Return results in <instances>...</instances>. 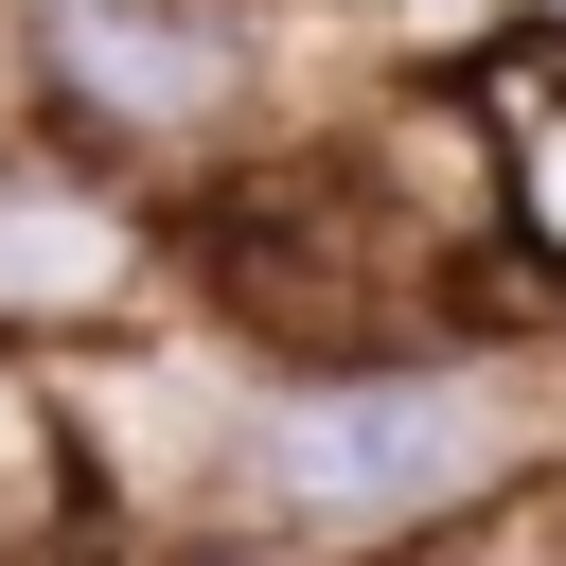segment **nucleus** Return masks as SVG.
<instances>
[{
	"instance_id": "nucleus-2",
	"label": "nucleus",
	"mask_w": 566,
	"mask_h": 566,
	"mask_svg": "<svg viewBox=\"0 0 566 566\" xmlns=\"http://www.w3.org/2000/svg\"><path fill=\"white\" fill-rule=\"evenodd\" d=\"M354 71L371 53H318V0H0V88L177 212L283 159Z\"/></svg>"
},
{
	"instance_id": "nucleus-6",
	"label": "nucleus",
	"mask_w": 566,
	"mask_h": 566,
	"mask_svg": "<svg viewBox=\"0 0 566 566\" xmlns=\"http://www.w3.org/2000/svg\"><path fill=\"white\" fill-rule=\"evenodd\" d=\"M548 0H371V53H407V71H478L495 35H531Z\"/></svg>"
},
{
	"instance_id": "nucleus-8",
	"label": "nucleus",
	"mask_w": 566,
	"mask_h": 566,
	"mask_svg": "<svg viewBox=\"0 0 566 566\" xmlns=\"http://www.w3.org/2000/svg\"><path fill=\"white\" fill-rule=\"evenodd\" d=\"M548 336H566V318H548Z\"/></svg>"
},
{
	"instance_id": "nucleus-5",
	"label": "nucleus",
	"mask_w": 566,
	"mask_h": 566,
	"mask_svg": "<svg viewBox=\"0 0 566 566\" xmlns=\"http://www.w3.org/2000/svg\"><path fill=\"white\" fill-rule=\"evenodd\" d=\"M478 106H495V212H513V283L531 318H566V35H495L478 53Z\"/></svg>"
},
{
	"instance_id": "nucleus-4",
	"label": "nucleus",
	"mask_w": 566,
	"mask_h": 566,
	"mask_svg": "<svg viewBox=\"0 0 566 566\" xmlns=\"http://www.w3.org/2000/svg\"><path fill=\"white\" fill-rule=\"evenodd\" d=\"M124 478H106V424L53 354L0 336V566H124Z\"/></svg>"
},
{
	"instance_id": "nucleus-1",
	"label": "nucleus",
	"mask_w": 566,
	"mask_h": 566,
	"mask_svg": "<svg viewBox=\"0 0 566 566\" xmlns=\"http://www.w3.org/2000/svg\"><path fill=\"white\" fill-rule=\"evenodd\" d=\"M212 513L318 548V566H442L495 548L513 513H566V336L495 318L442 354H354V371H248Z\"/></svg>"
},
{
	"instance_id": "nucleus-3",
	"label": "nucleus",
	"mask_w": 566,
	"mask_h": 566,
	"mask_svg": "<svg viewBox=\"0 0 566 566\" xmlns=\"http://www.w3.org/2000/svg\"><path fill=\"white\" fill-rule=\"evenodd\" d=\"M195 318V248H177V195H142L124 159L53 142L18 88H0V336L53 354V371H106L142 336Z\"/></svg>"
},
{
	"instance_id": "nucleus-7",
	"label": "nucleus",
	"mask_w": 566,
	"mask_h": 566,
	"mask_svg": "<svg viewBox=\"0 0 566 566\" xmlns=\"http://www.w3.org/2000/svg\"><path fill=\"white\" fill-rule=\"evenodd\" d=\"M548 35H566V0H548Z\"/></svg>"
}]
</instances>
